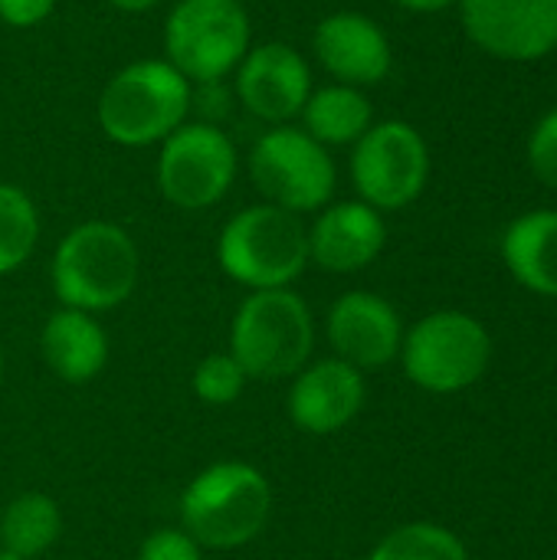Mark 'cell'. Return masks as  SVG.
<instances>
[{"label":"cell","mask_w":557,"mask_h":560,"mask_svg":"<svg viewBox=\"0 0 557 560\" xmlns=\"http://www.w3.org/2000/svg\"><path fill=\"white\" fill-rule=\"evenodd\" d=\"M141 276V256L131 233L112 220H85L72 226L53 256L49 279L62 308L89 315L125 305Z\"/></svg>","instance_id":"obj_1"},{"label":"cell","mask_w":557,"mask_h":560,"mask_svg":"<svg viewBox=\"0 0 557 560\" xmlns=\"http://www.w3.org/2000/svg\"><path fill=\"white\" fill-rule=\"evenodd\" d=\"M194 85L167 59H135L98 92L95 118L108 141L151 148L190 121Z\"/></svg>","instance_id":"obj_2"},{"label":"cell","mask_w":557,"mask_h":560,"mask_svg":"<svg viewBox=\"0 0 557 560\" xmlns=\"http://www.w3.org/2000/svg\"><path fill=\"white\" fill-rule=\"evenodd\" d=\"M272 515V486L250 463H213L181 495V528L213 551L256 541Z\"/></svg>","instance_id":"obj_3"},{"label":"cell","mask_w":557,"mask_h":560,"mask_svg":"<svg viewBox=\"0 0 557 560\" xmlns=\"http://www.w3.org/2000/svg\"><path fill=\"white\" fill-rule=\"evenodd\" d=\"M315 348V318L295 289L250 292L230 325V354L253 381L295 377Z\"/></svg>","instance_id":"obj_4"},{"label":"cell","mask_w":557,"mask_h":560,"mask_svg":"<svg viewBox=\"0 0 557 560\" xmlns=\"http://www.w3.org/2000/svg\"><path fill=\"white\" fill-rule=\"evenodd\" d=\"M217 259L220 269L250 292L292 289L309 266V226L266 200L243 207L223 223Z\"/></svg>","instance_id":"obj_5"},{"label":"cell","mask_w":557,"mask_h":560,"mask_svg":"<svg viewBox=\"0 0 557 560\" xmlns=\"http://www.w3.org/2000/svg\"><path fill=\"white\" fill-rule=\"evenodd\" d=\"M250 46L253 26L240 0H177L164 20V59L190 85L223 82Z\"/></svg>","instance_id":"obj_6"},{"label":"cell","mask_w":557,"mask_h":560,"mask_svg":"<svg viewBox=\"0 0 557 560\" xmlns=\"http://www.w3.org/2000/svg\"><path fill=\"white\" fill-rule=\"evenodd\" d=\"M250 177L266 203L295 217L328 207L338 187L328 148L295 125H276L256 138L250 151Z\"/></svg>","instance_id":"obj_7"},{"label":"cell","mask_w":557,"mask_h":560,"mask_svg":"<svg viewBox=\"0 0 557 560\" xmlns=\"http://www.w3.org/2000/svg\"><path fill=\"white\" fill-rule=\"evenodd\" d=\"M240 171L233 138L217 121H184L161 141L154 164L161 197L187 213L220 203Z\"/></svg>","instance_id":"obj_8"},{"label":"cell","mask_w":557,"mask_h":560,"mask_svg":"<svg viewBox=\"0 0 557 560\" xmlns=\"http://www.w3.org/2000/svg\"><path fill=\"white\" fill-rule=\"evenodd\" d=\"M492 358L483 322L466 312H433L420 318L401 345L407 377L430 394H460L473 387Z\"/></svg>","instance_id":"obj_9"},{"label":"cell","mask_w":557,"mask_h":560,"mask_svg":"<svg viewBox=\"0 0 557 560\" xmlns=\"http://www.w3.org/2000/svg\"><path fill=\"white\" fill-rule=\"evenodd\" d=\"M351 180L358 197L381 213L410 207L430 180L423 135L401 118L374 121L351 144Z\"/></svg>","instance_id":"obj_10"},{"label":"cell","mask_w":557,"mask_h":560,"mask_svg":"<svg viewBox=\"0 0 557 560\" xmlns=\"http://www.w3.org/2000/svg\"><path fill=\"white\" fill-rule=\"evenodd\" d=\"M312 66L282 39H266L246 49L233 72L240 105L263 125H292L312 95Z\"/></svg>","instance_id":"obj_11"},{"label":"cell","mask_w":557,"mask_h":560,"mask_svg":"<svg viewBox=\"0 0 557 560\" xmlns=\"http://www.w3.org/2000/svg\"><path fill=\"white\" fill-rule=\"evenodd\" d=\"M466 36L506 62H535L557 49V0H460Z\"/></svg>","instance_id":"obj_12"},{"label":"cell","mask_w":557,"mask_h":560,"mask_svg":"<svg viewBox=\"0 0 557 560\" xmlns=\"http://www.w3.org/2000/svg\"><path fill=\"white\" fill-rule=\"evenodd\" d=\"M312 52L335 82L355 89L384 82L394 66L387 33L378 20L358 10H335L322 16L312 33Z\"/></svg>","instance_id":"obj_13"},{"label":"cell","mask_w":557,"mask_h":560,"mask_svg":"<svg viewBox=\"0 0 557 560\" xmlns=\"http://www.w3.org/2000/svg\"><path fill=\"white\" fill-rule=\"evenodd\" d=\"M335 358L358 371H374L391 364L404 345V325L397 308L374 292H345L325 322Z\"/></svg>","instance_id":"obj_14"},{"label":"cell","mask_w":557,"mask_h":560,"mask_svg":"<svg viewBox=\"0 0 557 560\" xmlns=\"http://www.w3.org/2000/svg\"><path fill=\"white\" fill-rule=\"evenodd\" d=\"M364 397V374L341 358H325L295 374L289 390V417L309 436H332L361 413Z\"/></svg>","instance_id":"obj_15"},{"label":"cell","mask_w":557,"mask_h":560,"mask_svg":"<svg viewBox=\"0 0 557 560\" xmlns=\"http://www.w3.org/2000/svg\"><path fill=\"white\" fill-rule=\"evenodd\" d=\"M387 243L381 210L364 200H338L318 210L309 226V262L325 272L345 276L371 266Z\"/></svg>","instance_id":"obj_16"},{"label":"cell","mask_w":557,"mask_h":560,"mask_svg":"<svg viewBox=\"0 0 557 560\" xmlns=\"http://www.w3.org/2000/svg\"><path fill=\"white\" fill-rule=\"evenodd\" d=\"M39 354L62 384H89L108 364V335L95 315L59 308L39 331Z\"/></svg>","instance_id":"obj_17"},{"label":"cell","mask_w":557,"mask_h":560,"mask_svg":"<svg viewBox=\"0 0 557 560\" xmlns=\"http://www.w3.org/2000/svg\"><path fill=\"white\" fill-rule=\"evenodd\" d=\"M506 269L535 295L557 299V210H532L502 236Z\"/></svg>","instance_id":"obj_18"},{"label":"cell","mask_w":557,"mask_h":560,"mask_svg":"<svg viewBox=\"0 0 557 560\" xmlns=\"http://www.w3.org/2000/svg\"><path fill=\"white\" fill-rule=\"evenodd\" d=\"M299 118H302L299 128H305L318 144L345 148V144H355L374 125V108L364 89L332 82V85L312 89Z\"/></svg>","instance_id":"obj_19"},{"label":"cell","mask_w":557,"mask_h":560,"mask_svg":"<svg viewBox=\"0 0 557 560\" xmlns=\"http://www.w3.org/2000/svg\"><path fill=\"white\" fill-rule=\"evenodd\" d=\"M62 535L59 502L46 492H20L0 512V548L13 558L46 555Z\"/></svg>","instance_id":"obj_20"},{"label":"cell","mask_w":557,"mask_h":560,"mask_svg":"<svg viewBox=\"0 0 557 560\" xmlns=\"http://www.w3.org/2000/svg\"><path fill=\"white\" fill-rule=\"evenodd\" d=\"M39 243V210L33 197L0 180V276L16 272Z\"/></svg>","instance_id":"obj_21"},{"label":"cell","mask_w":557,"mask_h":560,"mask_svg":"<svg viewBox=\"0 0 557 560\" xmlns=\"http://www.w3.org/2000/svg\"><path fill=\"white\" fill-rule=\"evenodd\" d=\"M368 560H469V555L450 528L410 522L384 535Z\"/></svg>","instance_id":"obj_22"},{"label":"cell","mask_w":557,"mask_h":560,"mask_svg":"<svg viewBox=\"0 0 557 560\" xmlns=\"http://www.w3.org/2000/svg\"><path fill=\"white\" fill-rule=\"evenodd\" d=\"M246 381H250L246 371L236 364V358L230 351L207 354L194 368V394L207 407H230L246 390Z\"/></svg>","instance_id":"obj_23"},{"label":"cell","mask_w":557,"mask_h":560,"mask_svg":"<svg viewBox=\"0 0 557 560\" xmlns=\"http://www.w3.org/2000/svg\"><path fill=\"white\" fill-rule=\"evenodd\" d=\"M529 167L545 187L557 190V108L538 118L529 135Z\"/></svg>","instance_id":"obj_24"},{"label":"cell","mask_w":557,"mask_h":560,"mask_svg":"<svg viewBox=\"0 0 557 560\" xmlns=\"http://www.w3.org/2000/svg\"><path fill=\"white\" fill-rule=\"evenodd\" d=\"M138 560H200V545L184 528H161L144 538Z\"/></svg>","instance_id":"obj_25"},{"label":"cell","mask_w":557,"mask_h":560,"mask_svg":"<svg viewBox=\"0 0 557 560\" xmlns=\"http://www.w3.org/2000/svg\"><path fill=\"white\" fill-rule=\"evenodd\" d=\"M56 0H0V20L13 30H30L49 20Z\"/></svg>","instance_id":"obj_26"},{"label":"cell","mask_w":557,"mask_h":560,"mask_svg":"<svg viewBox=\"0 0 557 560\" xmlns=\"http://www.w3.org/2000/svg\"><path fill=\"white\" fill-rule=\"evenodd\" d=\"M394 3L404 10H414V13H440V10L456 7L460 0H394Z\"/></svg>","instance_id":"obj_27"},{"label":"cell","mask_w":557,"mask_h":560,"mask_svg":"<svg viewBox=\"0 0 557 560\" xmlns=\"http://www.w3.org/2000/svg\"><path fill=\"white\" fill-rule=\"evenodd\" d=\"M115 10H121V13H148V10H154L161 0H108Z\"/></svg>","instance_id":"obj_28"},{"label":"cell","mask_w":557,"mask_h":560,"mask_svg":"<svg viewBox=\"0 0 557 560\" xmlns=\"http://www.w3.org/2000/svg\"><path fill=\"white\" fill-rule=\"evenodd\" d=\"M0 560H23V558H13V555H7V551L0 548Z\"/></svg>","instance_id":"obj_29"},{"label":"cell","mask_w":557,"mask_h":560,"mask_svg":"<svg viewBox=\"0 0 557 560\" xmlns=\"http://www.w3.org/2000/svg\"><path fill=\"white\" fill-rule=\"evenodd\" d=\"M0 377H3V351H0Z\"/></svg>","instance_id":"obj_30"}]
</instances>
